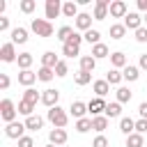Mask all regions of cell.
<instances>
[{
  "label": "cell",
  "mask_w": 147,
  "mask_h": 147,
  "mask_svg": "<svg viewBox=\"0 0 147 147\" xmlns=\"http://www.w3.org/2000/svg\"><path fill=\"white\" fill-rule=\"evenodd\" d=\"M136 5H138V9H140V11H147V0H138Z\"/></svg>",
  "instance_id": "f5cc1de1"
},
{
  "label": "cell",
  "mask_w": 147,
  "mask_h": 147,
  "mask_svg": "<svg viewBox=\"0 0 147 147\" xmlns=\"http://www.w3.org/2000/svg\"><path fill=\"white\" fill-rule=\"evenodd\" d=\"M92 147H108V138L101 133V136H96L94 140H92Z\"/></svg>",
  "instance_id": "ee69618b"
},
{
  "label": "cell",
  "mask_w": 147,
  "mask_h": 147,
  "mask_svg": "<svg viewBox=\"0 0 147 147\" xmlns=\"http://www.w3.org/2000/svg\"><path fill=\"white\" fill-rule=\"evenodd\" d=\"M90 55L94 60H103V57H110V51H108L106 44H96V46H92V53Z\"/></svg>",
  "instance_id": "cb8c5ba5"
},
{
  "label": "cell",
  "mask_w": 147,
  "mask_h": 147,
  "mask_svg": "<svg viewBox=\"0 0 147 147\" xmlns=\"http://www.w3.org/2000/svg\"><path fill=\"white\" fill-rule=\"evenodd\" d=\"M106 80H108L110 85H119V83L124 80V76H122V71H119V69H108V74H106Z\"/></svg>",
  "instance_id": "836d02e7"
},
{
  "label": "cell",
  "mask_w": 147,
  "mask_h": 147,
  "mask_svg": "<svg viewBox=\"0 0 147 147\" xmlns=\"http://www.w3.org/2000/svg\"><path fill=\"white\" fill-rule=\"evenodd\" d=\"M108 119H115V117H119L122 119V103H117V101H113V103H108L106 106V113H103Z\"/></svg>",
  "instance_id": "603a6c76"
},
{
  "label": "cell",
  "mask_w": 147,
  "mask_h": 147,
  "mask_svg": "<svg viewBox=\"0 0 147 147\" xmlns=\"http://www.w3.org/2000/svg\"><path fill=\"white\" fill-rule=\"evenodd\" d=\"M115 96H117V103H126V101H131V96H133V92H131L129 87H124V85H119V87L115 90Z\"/></svg>",
  "instance_id": "f546056e"
},
{
  "label": "cell",
  "mask_w": 147,
  "mask_h": 147,
  "mask_svg": "<svg viewBox=\"0 0 147 147\" xmlns=\"http://www.w3.org/2000/svg\"><path fill=\"white\" fill-rule=\"evenodd\" d=\"M18 115H25V117H30V115H34V106L21 99V101H18Z\"/></svg>",
  "instance_id": "ab89813d"
},
{
  "label": "cell",
  "mask_w": 147,
  "mask_h": 147,
  "mask_svg": "<svg viewBox=\"0 0 147 147\" xmlns=\"http://www.w3.org/2000/svg\"><path fill=\"white\" fill-rule=\"evenodd\" d=\"M67 131L64 129H51V133H48V142L51 145H55V147H64L67 145Z\"/></svg>",
  "instance_id": "ba28073f"
},
{
  "label": "cell",
  "mask_w": 147,
  "mask_h": 147,
  "mask_svg": "<svg viewBox=\"0 0 147 147\" xmlns=\"http://www.w3.org/2000/svg\"><path fill=\"white\" fill-rule=\"evenodd\" d=\"M80 11H78V2H74V0H67V2H62V16H67V18H76Z\"/></svg>",
  "instance_id": "5bb4252c"
},
{
  "label": "cell",
  "mask_w": 147,
  "mask_h": 147,
  "mask_svg": "<svg viewBox=\"0 0 147 147\" xmlns=\"http://www.w3.org/2000/svg\"><path fill=\"white\" fill-rule=\"evenodd\" d=\"M32 62H34L32 53H18V60H16V64H18V69H21V71L30 69V67H32Z\"/></svg>",
  "instance_id": "d4e9b609"
},
{
  "label": "cell",
  "mask_w": 147,
  "mask_h": 147,
  "mask_svg": "<svg viewBox=\"0 0 147 147\" xmlns=\"http://www.w3.org/2000/svg\"><path fill=\"white\" fill-rule=\"evenodd\" d=\"M92 90H94V94H96L99 99H103V96L110 92V83H108L106 78H103V80H94V83H92Z\"/></svg>",
  "instance_id": "ac0fdd59"
},
{
  "label": "cell",
  "mask_w": 147,
  "mask_h": 147,
  "mask_svg": "<svg viewBox=\"0 0 147 147\" xmlns=\"http://www.w3.org/2000/svg\"><path fill=\"white\" fill-rule=\"evenodd\" d=\"M145 23H147V14H145Z\"/></svg>",
  "instance_id": "11a10c76"
},
{
  "label": "cell",
  "mask_w": 147,
  "mask_h": 147,
  "mask_svg": "<svg viewBox=\"0 0 147 147\" xmlns=\"http://www.w3.org/2000/svg\"><path fill=\"white\" fill-rule=\"evenodd\" d=\"M108 122H110V119H108L106 115H99V117H92V131H96V133L101 136V133H103V131L108 129Z\"/></svg>",
  "instance_id": "ffe728a7"
},
{
  "label": "cell",
  "mask_w": 147,
  "mask_h": 147,
  "mask_svg": "<svg viewBox=\"0 0 147 147\" xmlns=\"http://www.w3.org/2000/svg\"><path fill=\"white\" fill-rule=\"evenodd\" d=\"M7 30H9V18L0 16V32H7Z\"/></svg>",
  "instance_id": "681fc988"
},
{
  "label": "cell",
  "mask_w": 147,
  "mask_h": 147,
  "mask_svg": "<svg viewBox=\"0 0 147 147\" xmlns=\"http://www.w3.org/2000/svg\"><path fill=\"white\" fill-rule=\"evenodd\" d=\"M18 147H34V140H32L30 136H23V138L18 140Z\"/></svg>",
  "instance_id": "bcb514c9"
},
{
  "label": "cell",
  "mask_w": 147,
  "mask_h": 147,
  "mask_svg": "<svg viewBox=\"0 0 147 147\" xmlns=\"http://www.w3.org/2000/svg\"><path fill=\"white\" fill-rule=\"evenodd\" d=\"M48 122L53 124V129H64L67 122H69V113L62 108V106H55V108H48Z\"/></svg>",
  "instance_id": "6da1fadb"
},
{
  "label": "cell",
  "mask_w": 147,
  "mask_h": 147,
  "mask_svg": "<svg viewBox=\"0 0 147 147\" xmlns=\"http://www.w3.org/2000/svg\"><path fill=\"white\" fill-rule=\"evenodd\" d=\"M124 28H126V30H133V32L140 30V28H142V16L136 14V11H129V14L124 16Z\"/></svg>",
  "instance_id": "9c48e42d"
},
{
  "label": "cell",
  "mask_w": 147,
  "mask_h": 147,
  "mask_svg": "<svg viewBox=\"0 0 147 147\" xmlns=\"http://www.w3.org/2000/svg\"><path fill=\"white\" fill-rule=\"evenodd\" d=\"M16 115H18V106L11 99H2L0 101V117L7 124H11V122H16Z\"/></svg>",
  "instance_id": "3957f363"
},
{
  "label": "cell",
  "mask_w": 147,
  "mask_h": 147,
  "mask_svg": "<svg viewBox=\"0 0 147 147\" xmlns=\"http://www.w3.org/2000/svg\"><path fill=\"white\" fill-rule=\"evenodd\" d=\"M138 67H140L142 71H147V53H142V55H140V60H138Z\"/></svg>",
  "instance_id": "f907efd6"
},
{
  "label": "cell",
  "mask_w": 147,
  "mask_h": 147,
  "mask_svg": "<svg viewBox=\"0 0 147 147\" xmlns=\"http://www.w3.org/2000/svg\"><path fill=\"white\" fill-rule=\"evenodd\" d=\"M18 9H21L23 14H32V11L37 9V0H21V2H18Z\"/></svg>",
  "instance_id": "74e56055"
},
{
  "label": "cell",
  "mask_w": 147,
  "mask_h": 147,
  "mask_svg": "<svg viewBox=\"0 0 147 147\" xmlns=\"http://www.w3.org/2000/svg\"><path fill=\"white\" fill-rule=\"evenodd\" d=\"M46 147H55V145H51V142H48V145H46Z\"/></svg>",
  "instance_id": "db71d44e"
},
{
  "label": "cell",
  "mask_w": 147,
  "mask_h": 147,
  "mask_svg": "<svg viewBox=\"0 0 147 147\" xmlns=\"http://www.w3.org/2000/svg\"><path fill=\"white\" fill-rule=\"evenodd\" d=\"M136 41H140V44L147 41V28H145V25H142L140 30H136Z\"/></svg>",
  "instance_id": "f6af8a7d"
},
{
  "label": "cell",
  "mask_w": 147,
  "mask_h": 147,
  "mask_svg": "<svg viewBox=\"0 0 147 147\" xmlns=\"http://www.w3.org/2000/svg\"><path fill=\"white\" fill-rule=\"evenodd\" d=\"M69 113H71L76 119H83L85 113H87V103H83V101H74V103L69 106Z\"/></svg>",
  "instance_id": "d6986e66"
},
{
  "label": "cell",
  "mask_w": 147,
  "mask_h": 147,
  "mask_svg": "<svg viewBox=\"0 0 147 147\" xmlns=\"http://www.w3.org/2000/svg\"><path fill=\"white\" fill-rule=\"evenodd\" d=\"M9 83H11V80H9V76H7V74H0V90H7V87H9Z\"/></svg>",
  "instance_id": "c3c4849f"
},
{
  "label": "cell",
  "mask_w": 147,
  "mask_h": 147,
  "mask_svg": "<svg viewBox=\"0 0 147 147\" xmlns=\"http://www.w3.org/2000/svg\"><path fill=\"white\" fill-rule=\"evenodd\" d=\"M67 74H69V64H67L64 60H60V62H57V67H55V76H57V78H62V76H67Z\"/></svg>",
  "instance_id": "b9f144b4"
},
{
  "label": "cell",
  "mask_w": 147,
  "mask_h": 147,
  "mask_svg": "<svg viewBox=\"0 0 147 147\" xmlns=\"http://www.w3.org/2000/svg\"><path fill=\"white\" fill-rule=\"evenodd\" d=\"M37 78H39L41 83H51V80L55 78V69H48V67H39V71H37Z\"/></svg>",
  "instance_id": "1f68e13d"
},
{
  "label": "cell",
  "mask_w": 147,
  "mask_h": 147,
  "mask_svg": "<svg viewBox=\"0 0 147 147\" xmlns=\"http://www.w3.org/2000/svg\"><path fill=\"white\" fill-rule=\"evenodd\" d=\"M74 80H76V85H87V83H92V74H87V71H78V74L74 76Z\"/></svg>",
  "instance_id": "60d3db41"
},
{
  "label": "cell",
  "mask_w": 147,
  "mask_h": 147,
  "mask_svg": "<svg viewBox=\"0 0 147 147\" xmlns=\"http://www.w3.org/2000/svg\"><path fill=\"white\" fill-rule=\"evenodd\" d=\"M30 30L37 34V37H51L53 34V23L51 21H46V18H32L30 21Z\"/></svg>",
  "instance_id": "7a4b0ae2"
},
{
  "label": "cell",
  "mask_w": 147,
  "mask_h": 147,
  "mask_svg": "<svg viewBox=\"0 0 147 147\" xmlns=\"http://www.w3.org/2000/svg\"><path fill=\"white\" fill-rule=\"evenodd\" d=\"M129 14V9H126V2L124 0H113L110 2V16L113 18H124Z\"/></svg>",
  "instance_id": "7c38bea8"
},
{
  "label": "cell",
  "mask_w": 147,
  "mask_h": 147,
  "mask_svg": "<svg viewBox=\"0 0 147 147\" xmlns=\"http://www.w3.org/2000/svg\"><path fill=\"white\" fill-rule=\"evenodd\" d=\"M57 101H60V90L48 87V90H44V92H41V103H44L46 108H55V106H60Z\"/></svg>",
  "instance_id": "52a82bcc"
},
{
  "label": "cell",
  "mask_w": 147,
  "mask_h": 147,
  "mask_svg": "<svg viewBox=\"0 0 147 147\" xmlns=\"http://www.w3.org/2000/svg\"><path fill=\"white\" fill-rule=\"evenodd\" d=\"M62 53L67 57H78L80 55V46H74V44H62Z\"/></svg>",
  "instance_id": "f35d334b"
},
{
  "label": "cell",
  "mask_w": 147,
  "mask_h": 147,
  "mask_svg": "<svg viewBox=\"0 0 147 147\" xmlns=\"http://www.w3.org/2000/svg\"><path fill=\"white\" fill-rule=\"evenodd\" d=\"M110 14V0H94V21H103Z\"/></svg>",
  "instance_id": "5b68a950"
},
{
  "label": "cell",
  "mask_w": 147,
  "mask_h": 147,
  "mask_svg": "<svg viewBox=\"0 0 147 147\" xmlns=\"http://www.w3.org/2000/svg\"><path fill=\"white\" fill-rule=\"evenodd\" d=\"M106 106H108V103H106L103 99H99V96H94V99H92V101L87 103V113H90L92 117H99L101 113H106Z\"/></svg>",
  "instance_id": "8fae6325"
},
{
  "label": "cell",
  "mask_w": 147,
  "mask_h": 147,
  "mask_svg": "<svg viewBox=\"0 0 147 147\" xmlns=\"http://www.w3.org/2000/svg\"><path fill=\"white\" fill-rule=\"evenodd\" d=\"M76 131H78V133H87V131H92V117L76 119Z\"/></svg>",
  "instance_id": "e575fe53"
},
{
  "label": "cell",
  "mask_w": 147,
  "mask_h": 147,
  "mask_svg": "<svg viewBox=\"0 0 147 147\" xmlns=\"http://www.w3.org/2000/svg\"><path fill=\"white\" fill-rule=\"evenodd\" d=\"M46 21H51V18H57L60 14H62V2L60 0H46Z\"/></svg>",
  "instance_id": "30bf717a"
},
{
  "label": "cell",
  "mask_w": 147,
  "mask_h": 147,
  "mask_svg": "<svg viewBox=\"0 0 147 147\" xmlns=\"http://www.w3.org/2000/svg\"><path fill=\"white\" fill-rule=\"evenodd\" d=\"M124 34H126V28H124V23H113L110 25V39H124Z\"/></svg>",
  "instance_id": "4dcf8cb0"
},
{
  "label": "cell",
  "mask_w": 147,
  "mask_h": 147,
  "mask_svg": "<svg viewBox=\"0 0 147 147\" xmlns=\"http://www.w3.org/2000/svg\"><path fill=\"white\" fill-rule=\"evenodd\" d=\"M80 41H83V34H78V32H74V34L69 37V41H67V44H74V46H80Z\"/></svg>",
  "instance_id": "7dc6e473"
},
{
  "label": "cell",
  "mask_w": 147,
  "mask_h": 147,
  "mask_svg": "<svg viewBox=\"0 0 147 147\" xmlns=\"http://www.w3.org/2000/svg\"><path fill=\"white\" fill-rule=\"evenodd\" d=\"M57 62H60V57L53 53V51H46L44 55H41V67H48V69H55L57 67Z\"/></svg>",
  "instance_id": "7402d4cb"
},
{
  "label": "cell",
  "mask_w": 147,
  "mask_h": 147,
  "mask_svg": "<svg viewBox=\"0 0 147 147\" xmlns=\"http://www.w3.org/2000/svg\"><path fill=\"white\" fill-rule=\"evenodd\" d=\"M23 101H28V103L37 106V101H41V94H39L34 87H25V92H23Z\"/></svg>",
  "instance_id": "f1b7e54d"
},
{
  "label": "cell",
  "mask_w": 147,
  "mask_h": 147,
  "mask_svg": "<svg viewBox=\"0 0 147 147\" xmlns=\"http://www.w3.org/2000/svg\"><path fill=\"white\" fill-rule=\"evenodd\" d=\"M0 60H2V62H16V60H18V55H16V44L5 41V44L0 46Z\"/></svg>",
  "instance_id": "8992f818"
},
{
  "label": "cell",
  "mask_w": 147,
  "mask_h": 147,
  "mask_svg": "<svg viewBox=\"0 0 147 147\" xmlns=\"http://www.w3.org/2000/svg\"><path fill=\"white\" fill-rule=\"evenodd\" d=\"M83 39H85L87 44H92V46H96V44H101V32L92 28V30H87V32L83 34Z\"/></svg>",
  "instance_id": "d6a6232c"
},
{
  "label": "cell",
  "mask_w": 147,
  "mask_h": 147,
  "mask_svg": "<svg viewBox=\"0 0 147 147\" xmlns=\"http://www.w3.org/2000/svg\"><path fill=\"white\" fill-rule=\"evenodd\" d=\"M122 76H124V80L133 83V80L140 78V67H136V64H126V67L122 69Z\"/></svg>",
  "instance_id": "2e32d148"
},
{
  "label": "cell",
  "mask_w": 147,
  "mask_h": 147,
  "mask_svg": "<svg viewBox=\"0 0 147 147\" xmlns=\"http://www.w3.org/2000/svg\"><path fill=\"white\" fill-rule=\"evenodd\" d=\"M119 131H122L124 136L136 133V122H133L131 117H122V119H119Z\"/></svg>",
  "instance_id": "4316f807"
},
{
  "label": "cell",
  "mask_w": 147,
  "mask_h": 147,
  "mask_svg": "<svg viewBox=\"0 0 147 147\" xmlns=\"http://www.w3.org/2000/svg\"><path fill=\"white\" fill-rule=\"evenodd\" d=\"M74 32H76V30H74L71 25H62V28L57 30V39H60L62 44H67V41H69V37H71Z\"/></svg>",
  "instance_id": "8d00e7d4"
},
{
  "label": "cell",
  "mask_w": 147,
  "mask_h": 147,
  "mask_svg": "<svg viewBox=\"0 0 147 147\" xmlns=\"http://www.w3.org/2000/svg\"><path fill=\"white\" fill-rule=\"evenodd\" d=\"M9 34H11V44H25V41H28V30H25V28H21V25H18V28H14Z\"/></svg>",
  "instance_id": "44dd1931"
},
{
  "label": "cell",
  "mask_w": 147,
  "mask_h": 147,
  "mask_svg": "<svg viewBox=\"0 0 147 147\" xmlns=\"http://www.w3.org/2000/svg\"><path fill=\"white\" fill-rule=\"evenodd\" d=\"M94 67H96V60H94L92 55H80V71L92 74V71H94Z\"/></svg>",
  "instance_id": "83f0119b"
},
{
  "label": "cell",
  "mask_w": 147,
  "mask_h": 147,
  "mask_svg": "<svg viewBox=\"0 0 147 147\" xmlns=\"http://www.w3.org/2000/svg\"><path fill=\"white\" fill-rule=\"evenodd\" d=\"M92 14H87V11H80L78 16H76V28L78 30H83V32H87V30H92Z\"/></svg>",
  "instance_id": "4fadbf2b"
},
{
  "label": "cell",
  "mask_w": 147,
  "mask_h": 147,
  "mask_svg": "<svg viewBox=\"0 0 147 147\" xmlns=\"http://www.w3.org/2000/svg\"><path fill=\"white\" fill-rule=\"evenodd\" d=\"M25 126H28V131H39V129L44 126V117L30 115V117H25Z\"/></svg>",
  "instance_id": "484cf974"
},
{
  "label": "cell",
  "mask_w": 147,
  "mask_h": 147,
  "mask_svg": "<svg viewBox=\"0 0 147 147\" xmlns=\"http://www.w3.org/2000/svg\"><path fill=\"white\" fill-rule=\"evenodd\" d=\"M25 131H28L25 122H11V124L5 126V136L11 138V140H21V138L25 136Z\"/></svg>",
  "instance_id": "277c9868"
},
{
  "label": "cell",
  "mask_w": 147,
  "mask_h": 147,
  "mask_svg": "<svg viewBox=\"0 0 147 147\" xmlns=\"http://www.w3.org/2000/svg\"><path fill=\"white\" fill-rule=\"evenodd\" d=\"M37 80H39V78H37V74H34V71H30V69H25V71H21V74H18V83H21V85H25V87H32Z\"/></svg>",
  "instance_id": "e0dca14e"
},
{
  "label": "cell",
  "mask_w": 147,
  "mask_h": 147,
  "mask_svg": "<svg viewBox=\"0 0 147 147\" xmlns=\"http://www.w3.org/2000/svg\"><path fill=\"white\" fill-rule=\"evenodd\" d=\"M126 147H145V138L140 133H131L126 136Z\"/></svg>",
  "instance_id": "d590c367"
},
{
  "label": "cell",
  "mask_w": 147,
  "mask_h": 147,
  "mask_svg": "<svg viewBox=\"0 0 147 147\" xmlns=\"http://www.w3.org/2000/svg\"><path fill=\"white\" fill-rule=\"evenodd\" d=\"M110 64H113V69H124L129 64V60L122 51H115V53H110Z\"/></svg>",
  "instance_id": "9a60e30c"
},
{
  "label": "cell",
  "mask_w": 147,
  "mask_h": 147,
  "mask_svg": "<svg viewBox=\"0 0 147 147\" xmlns=\"http://www.w3.org/2000/svg\"><path fill=\"white\" fill-rule=\"evenodd\" d=\"M136 133H140V136H145V133H147V119H142V117H140V119L136 122Z\"/></svg>",
  "instance_id": "7bdbcfd3"
},
{
  "label": "cell",
  "mask_w": 147,
  "mask_h": 147,
  "mask_svg": "<svg viewBox=\"0 0 147 147\" xmlns=\"http://www.w3.org/2000/svg\"><path fill=\"white\" fill-rule=\"evenodd\" d=\"M138 113H140V117H142V119H147V101H142V103L138 106Z\"/></svg>",
  "instance_id": "816d5d0a"
}]
</instances>
